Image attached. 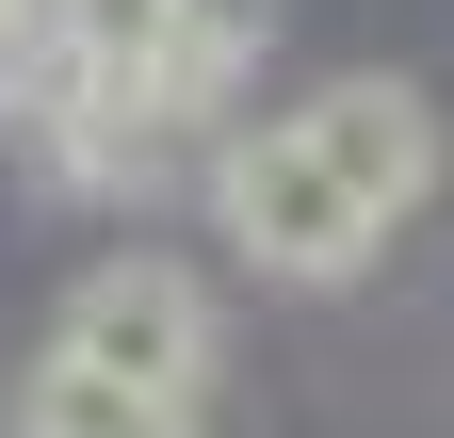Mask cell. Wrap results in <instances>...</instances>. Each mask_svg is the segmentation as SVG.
<instances>
[{"mask_svg":"<svg viewBox=\"0 0 454 438\" xmlns=\"http://www.w3.org/2000/svg\"><path fill=\"white\" fill-rule=\"evenodd\" d=\"M195 179H211V228H227V260H260L276 293H340V277H357V260L389 244V228H373V195L340 179V146H325L309 114H260V130H227Z\"/></svg>","mask_w":454,"mask_h":438,"instance_id":"obj_1","label":"cell"},{"mask_svg":"<svg viewBox=\"0 0 454 438\" xmlns=\"http://www.w3.org/2000/svg\"><path fill=\"white\" fill-rule=\"evenodd\" d=\"M49 357H82V373H114V390H146V406H211V293L130 244V260H98V277H66Z\"/></svg>","mask_w":454,"mask_h":438,"instance_id":"obj_2","label":"cell"},{"mask_svg":"<svg viewBox=\"0 0 454 438\" xmlns=\"http://www.w3.org/2000/svg\"><path fill=\"white\" fill-rule=\"evenodd\" d=\"M293 114L340 146V179L373 195V228H406V211L438 195V98H422V82H389V66H340L325 98H293Z\"/></svg>","mask_w":454,"mask_h":438,"instance_id":"obj_3","label":"cell"},{"mask_svg":"<svg viewBox=\"0 0 454 438\" xmlns=\"http://www.w3.org/2000/svg\"><path fill=\"white\" fill-rule=\"evenodd\" d=\"M0 438H195V406H146V390H114L82 357H33L17 406H0Z\"/></svg>","mask_w":454,"mask_h":438,"instance_id":"obj_4","label":"cell"}]
</instances>
